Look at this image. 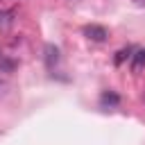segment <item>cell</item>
Segmentation results:
<instances>
[{
	"instance_id": "cell-4",
	"label": "cell",
	"mask_w": 145,
	"mask_h": 145,
	"mask_svg": "<svg viewBox=\"0 0 145 145\" xmlns=\"http://www.w3.org/2000/svg\"><path fill=\"white\" fill-rule=\"evenodd\" d=\"M14 14L11 11H0V29H7L11 23H14V18H11Z\"/></svg>"
},
{
	"instance_id": "cell-7",
	"label": "cell",
	"mask_w": 145,
	"mask_h": 145,
	"mask_svg": "<svg viewBox=\"0 0 145 145\" xmlns=\"http://www.w3.org/2000/svg\"><path fill=\"white\" fill-rule=\"evenodd\" d=\"M102 102H104V104H118L120 97H118L116 93H104V95H102Z\"/></svg>"
},
{
	"instance_id": "cell-3",
	"label": "cell",
	"mask_w": 145,
	"mask_h": 145,
	"mask_svg": "<svg viewBox=\"0 0 145 145\" xmlns=\"http://www.w3.org/2000/svg\"><path fill=\"white\" fill-rule=\"evenodd\" d=\"M129 57H131V48H122V50L116 52V59H113V61H116V66H120V63H122L125 59H129Z\"/></svg>"
},
{
	"instance_id": "cell-9",
	"label": "cell",
	"mask_w": 145,
	"mask_h": 145,
	"mask_svg": "<svg viewBox=\"0 0 145 145\" xmlns=\"http://www.w3.org/2000/svg\"><path fill=\"white\" fill-rule=\"evenodd\" d=\"M2 84H5V79H2V77H0V86H2Z\"/></svg>"
},
{
	"instance_id": "cell-2",
	"label": "cell",
	"mask_w": 145,
	"mask_h": 145,
	"mask_svg": "<svg viewBox=\"0 0 145 145\" xmlns=\"http://www.w3.org/2000/svg\"><path fill=\"white\" fill-rule=\"evenodd\" d=\"M57 61H59V50L54 45H45V66L48 68H54Z\"/></svg>"
},
{
	"instance_id": "cell-5",
	"label": "cell",
	"mask_w": 145,
	"mask_h": 145,
	"mask_svg": "<svg viewBox=\"0 0 145 145\" xmlns=\"http://www.w3.org/2000/svg\"><path fill=\"white\" fill-rule=\"evenodd\" d=\"M140 66H145V50H138L134 54V70H138Z\"/></svg>"
},
{
	"instance_id": "cell-8",
	"label": "cell",
	"mask_w": 145,
	"mask_h": 145,
	"mask_svg": "<svg viewBox=\"0 0 145 145\" xmlns=\"http://www.w3.org/2000/svg\"><path fill=\"white\" fill-rule=\"evenodd\" d=\"M134 2H136V5H143V2H145V0H134Z\"/></svg>"
},
{
	"instance_id": "cell-10",
	"label": "cell",
	"mask_w": 145,
	"mask_h": 145,
	"mask_svg": "<svg viewBox=\"0 0 145 145\" xmlns=\"http://www.w3.org/2000/svg\"><path fill=\"white\" fill-rule=\"evenodd\" d=\"M0 2H2V0H0Z\"/></svg>"
},
{
	"instance_id": "cell-1",
	"label": "cell",
	"mask_w": 145,
	"mask_h": 145,
	"mask_svg": "<svg viewBox=\"0 0 145 145\" xmlns=\"http://www.w3.org/2000/svg\"><path fill=\"white\" fill-rule=\"evenodd\" d=\"M84 34H86V39H91V41H95V43H102V41L109 36L106 27H102V25H86V27H84Z\"/></svg>"
},
{
	"instance_id": "cell-6",
	"label": "cell",
	"mask_w": 145,
	"mask_h": 145,
	"mask_svg": "<svg viewBox=\"0 0 145 145\" xmlns=\"http://www.w3.org/2000/svg\"><path fill=\"white\" fill-rule=\"evenodd\" d=\"M14 66H16L14 61H9V59H2V57H0V72H11V70H14Z\"/></svg>"
}]
</instances>
